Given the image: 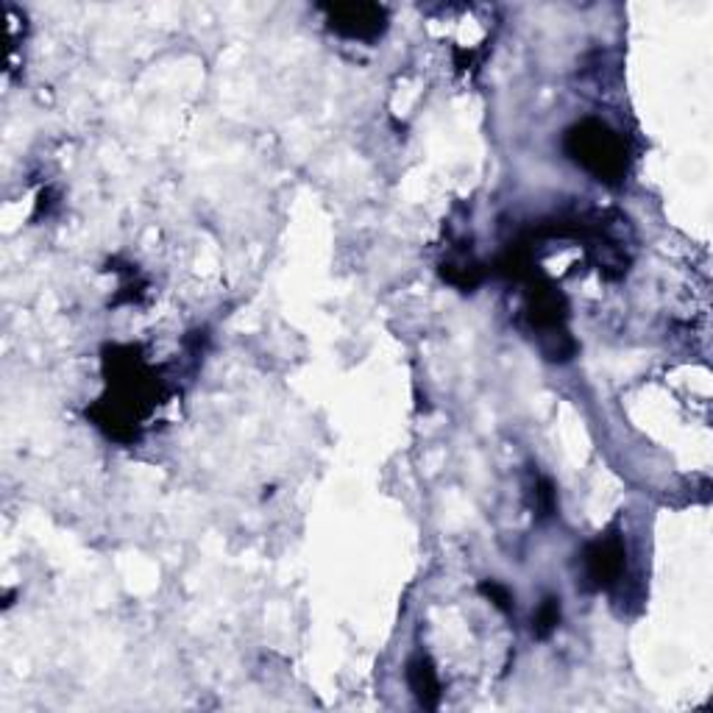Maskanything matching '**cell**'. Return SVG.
Masks as SVG:
<instances>
[{
    "instance_id": "6da1fadb",
    "label": "cell",
    "mask_w": 713,
    "mask_h": 713,
    "mask_svg": "<svg viewBox=\"0 0 713 713\" xmlns=\"http://www.w3.org/2000/svg\"><path fill=\"white\" fill-rule=\"evenodd\" d=\"M566 151L577 165L594 173L599 182L619 184L627 173L624 140L599 120H583L571 126L566 134Z\"/></svg>"
},
{
    "instance_id": "3957f363",
    "label": "cell",
    "mask_w": 713,
    "mask_h": 713,
    "mask_svg": "<svg viewBox=\"0 0 713 713\" xmlns=\"http://www.w3.org/2000/svg\"><path fill=\"white\" fill-rule=\"evenodd\" d=\"M583 574L588 588L602 591L613 588L624 574V541L619 532L599 535L594 544L585 546L583 552Z\"/></svg>"
},
{
    "instance_id": "8992f818",
    "label": "cell",
    "mask_w": 713,
    "mask_h": 713,
    "mask_svg": "<svg viewBox=\"0 0 713 713\" xmlns=\"http://www.w3.org/2000/svg\"><path fill=\"white\" fill-rule=\"evenodd\" d=\"M555 488H552V482L549 480H538V485H535V507H538V513L541 516H552L555 513Z\"/></svg>"
},
{
    "instance_id": "7a4b0ae2",
    "label": "cell",
    "mask_w": 713,
    "mask_h": 713,
    "mask_svg": "<svg viewBox=\"0 0 713 713\" xmlns=\"http://www.w3.org/2000/svg\"><path fill=\"white\" fill-rule=\"evenodd\" d=\"M321 12L326 14V23L335 34L360 42H374L388 28V12L376 3H329L321 6Z\"/></svg>"
},
{
    "instance_id": "52a82bcc",
    "label": "cell",
    "mask_w": 713,
    "mask_h": 713,
    "mask_svg": "<svg viewBox=\"0 0 713 713\" xmlns=\"http://www.w3.org/2000/svg\"><path fill=\"white\" fill-rule=\"evenodd\" d=\"M480 591L485 594V597L491 599L493 605H496L499 610H505L507 613V610L513 608V597H510V591H507V588H502L499 583H482Z\"/></svg>"
},
{
    "instance_id": "277c9868",
    "label": "cell",
    "mask_w": 713,
    "mask_h": 713,
    "mask_svg": "<svg viewBox=\"0 0 713 713\" xmlns=\"http://www.w3.org/2000/svg\"><path fill=\"white\" fill-rule=\"evenodd\" d=\"M407 680H410V688L415 691V697H418L421 705H427V708L438 705V700H441V680H438V672H435V666H432L429 658H424V655L413 658L410 666H407Z\"/></svg>"
},
{
    "instance_id": "5b68a950",
    "label": "cell",
    "mask_w": 713,
    "mask_h": 713,
    "mask_svg": "<svg viewBox=\"0 0 713 713\" xmlns=\"http://www.w3.org/2000/svg\"><path fill=\"white\" fill-rule=\"evenodd\" d=\"M535 636L538 638H546L555 627L560 624V599L555 597H546L544 602H541V608H538V613H535Z\"/></svg>"
}]
</instances>
